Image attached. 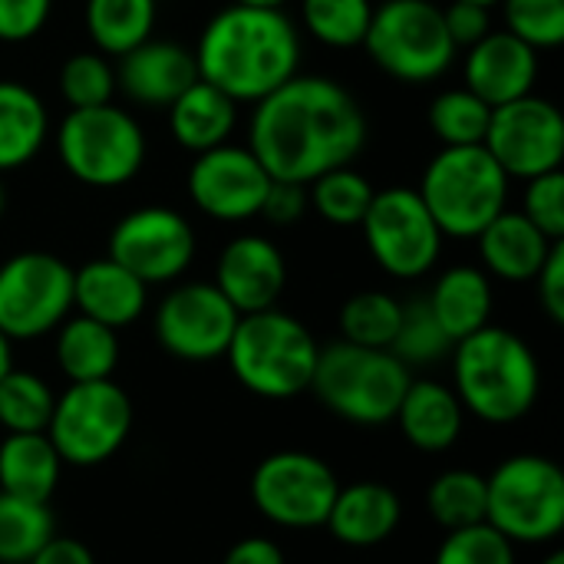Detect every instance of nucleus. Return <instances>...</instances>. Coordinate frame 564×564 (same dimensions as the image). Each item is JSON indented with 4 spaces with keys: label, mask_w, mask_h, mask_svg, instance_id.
Returning <instances> with one entry per match:
<instances>
[{
    "label": "nucleus",
    "mask_w": 564,
    "mask_h": 564,
    "mask_svg": "<svg viewBox=\"0 0 564 564\" xmlns=\"http://www.w3.org/2000/svg\"><path fill=\"white\" fill-rule=\"evenodd\" d=\"M238 122V102L205 79H195L169 106V129L182 149L192 155L225 145Z\"/></svg>",
    "instance_id": "a878e982"
},
{
    "label": "nucleus",
    "mask_w": 564,
    "mask_h": 564,
    "mask_svg": "<svg viewBox=\"0 0 564 564\" xmlns=\"http://www.w3.org/2000/svg\"><path fill=\"white\" fill-rule=\"evenodd\" d=\"M426 304L446 337L459 344L492 321V281L476 264H456L436 278Z\"/></svg>",
    "instance_id": "393cba45"
},
{
    "label": "nucleus",
    "mask_w": 564,
    "mask_h": 564,
    "mask_svg": "<svg viewBox=\"0 0 564 564\" xmlns=\"http://www.w3.org/2000/svg\"><path fill=\"white\" fill-rule=\"evenodd\" d=\"M221 564H288L284 562V552L274 539H264V535H251V539H241L228 549V555L221 558Z\"/></svg>",
    "instance_id": "de8ad7c7"
},
{
    "label": "nucleus",
    "mask_w": 564,
    "mask_h": 564,
    "mask_svg": "<svg viewBox=\"0 0 564 564\" xmlns=\"http://www.w3.org/2000/svg\"><path fill=\"white\" fill-rule=\"evenodd\" d=\"M403 519V502L387 482H350L340 486L327 516L330 535L347 549H377L383 545Z\"/></svg>",
    "instance_id": "412c9836"
},
{
    "label": "nucleus",
    "mask_w": 564,
    "mask_h": 564,
    "mask_svg": "<svg viewBox=\"0 0 564 564\" xmlns=\"http://www.w3.org/2000/svg\"><path fill=\"white\" fill-rule=\"evenodd\" d=\"M198 79L235 102H261L301 69V33L284 7L231 3L218 10L195 46Z\"/></svg>",
    "instance_id": "f03ea898"
},
{
    "label": "nucleus",
    "mask_w": 564,
    "mask_h": 564,
    "mask_svg": "<svg viewBox=\"0 0 564 564\" xmlns=\"http://www.w3.org/2000/svg\"><path fill=\"white\" fill-rule=\"evenodd\" d=\"M492 106L473 89H446L430 106V129L443 145H482Z\"/></svg>",
    "instance_id": "e433bc0d"
},
{
    "label": "nucleus",
    "mask_w": 564,
    "mask_h": 564,
    "mask_svg": "<svg viewBox=\"0 0 564 564\" xmlns=\"http://www.w3.org/2000/svg\"><path fill=\"white\" fill-rule=\"evenodd\" d=\"M542 564H564V552H552V555H545V562Z\"/></svg>",
    "instance_id": "603ef678"
},
{
    "label": "nucleus",
    "mask_w": 564,
    "mask_h": 564,
    "mask_svg": "<svg viewBox=\"0 0 564 564\" xmlns=\"http://www.w3.org/2000/svg\"><path fill=\"white\" fill-rule=\"evenodd\" d=\"M479 258H482V271L492 278H502L509 284H525L535 281V274L542 271L549 251H552V238L542 235L522 212H502L496 215L482 231H479Z\"/></svg>",
    "instance_id": "b1692460"
},
{
    "label": "nucleus",
    "mask_w": 564,
    "mask_h": 564,
    "mask_svg": "<svg viewBox=\"0 0 564 564\" xmlns=\"http://www.w3.org/2000/svg\"><path fill=\"white\" fill-rule=\"evenodd\" d=\"M155 0H86V33L99 53L122 56L152 40Z\"/></svg>",
    "instance_id": "c756f323"
},
{
    "label": "nucleus",
    "mask_w": 564,
    "mask_h": 564,
    "mask_svg": "<svg viewBox=\"0 0 564 564\" xmlns=\"http://www.w3.org/2000/svg\"><path fill=\"white\" fill-rule=\"evenodd\" d=\"M416 192L443 238H479L509 208V175L486 145H443L423 169Z\"/></svg>",
    "instance_id": "39448f33"
},
{
    "label": "nucleus",
    "mask_w": 564,
    "mask_h": 564,
    "mask_svg": "<svg viewBox=\"0 0 564 564\" xmlns=\"http://www.w3.org/2000/svg\"><path fill=\"white\" fill-rule=\"evenodd\" d=\"M63 169L89 188H119L145 165V132L119 106L69 109L56 129Z\"/></svg>",
    "instance_id": "1a4fd4ad"
},
{
    "label": "nucleus",
    "mask_w": 564,
    "mask_h": 564,
    "mask_svg": "<svg viewBox=\"0 0 564 564\" xmlns=\"http://www.w3.org/2000/svg\"><path fill=\"white\" fill-rule=\"evenodd\" d=\"M212 284L238 314H258L278 307V297L288 284V264L274 241L261 235H241L221 248Z\"/></svg>",
    "instance_id": "a211bd4d"
},
{
    "label": "nucleus",
    "mask_w": 564,
    "mask_h": 564,
    "mask_svg": "<svg viewBox=\"0 0 564 564\" xmlns=\"http://www.w3.org/2000/svg\"><path fill=\"white\" fill-rule=\"evenodd\" d=\"M367 142V116L357 96L327 76H291L254 102L248 149L274 182L311 185L317 175L350 165Z\"/></svg>",
    "instance_id": "f257e3e1"
},
{
    "label": "nucleus",
    "mask_w": 564,
    "mask_h": 564,
    "mask_svg": "<svg viewBox=\"0 0 564 564\" xmlns=\"http://www.w3.org/2000/svg\"><path fill=\"white\" fill-rule=\"evenodd\" d=\"M522 215L552 241H564V175L562 169L525 182Z\"/></svg>",
    "instance_id": "79ce46f5"
},
{
    "label": "nucleus",
    "mask_w": 564,
    "mask_h": 564,
    "mask_svg": "<svg viewBox=\"0 0 564 564\" xmlns=\"http://www.w3.org/2000/svg\"><path fill=\"white\" fill-rule=\"evenodd\" d=\"M466 89H473L482 102L506 106L532 93L539 79V50L512 36L509 30H489L466 53Z\"/></svg>",
    "instance_id": "6ab92c4d"
},
{
    "label": "nucleus",
    "mask_w": 564,
    "mask_h": 564,
    "mask_svg": "<svg viewBox=\"0 0 564 564\" xmlns=\"http://www.w3.org/2000/svg\"><path fill=\"white\" fill-rule=\"evenodd\" d=\"M443 20H446V30L453 36L456 50L479 43L492 30L489 7H479V3H469V0H453L449 7H443Z\"/></svg>",
    "instance_id": "c03bdc74"
},
{
    "label": "nucleus",
    "mask_w": 564,
    "mask_h": 564,
    "mask_svg": "<svg viewBox=\"0 0 564 564\" xmlns=\"http://www.w3.org/2000/svg\"><path fill=\"white\" fill-rule=\"evenodd\" d=\"M198 79L195 56L182 43L145 40L135 50L122 53L116 83L122 93L149 109H169L175 96H182Z\"/></svg>",
    "instance_id": "aec40b11"
},
{
    "label": "nucleus",
    "mask_w": 564,
    "mask_h": 564,
    "mask_svg": "<svg viewBox=\"0 0 564 564\" xmlns=\"http://www.w3.org/2000/svg\"><path fill=\"white\" fill-rule=\"evenodd\" d=\"M340 482L334 469L304 449H281L264 456L251 473V502L278 529L311 532L324 529Z\"/></svg>",
    "instance_id": "9b49d317"
},
{
    "label": "nucleus",
    "mask_w": 564,
    "mask_h": 564,
    "mask_svg": "<svg viewBox=\"0 0 564 564\" xmlns=\"http://www.w3.org/2000/svg\"><path fill=\"white\" fill-rule=\"evenodd\" d=\"M3 208H7V188H3V182H0V215H3Z\"/></svg>",
    "instance_id": "864d4df0"
},
{
    "label": "nucleus",
    "mask_w": 564,
    "mask_h": 564,
    "mask_svg": "<svg viewBox=\"0 0 564 564\" xmlns=\"http://www.w3.org/2000/svg\"><path fill=\"white\" fill-rule=\"evenodd\" d=\"M56 367L69 383L109 380L119 367V330L83 314L66 317L56 330Z\"/></svg>",
    "instance_id": "c85d7f7f"
},
{
    "label": "nucleus",
    "mask_w": 564,
    "mask_h": 564,
    "mask_svg": "<svg viewBox=\"0 0 564 564\" xmlns=\"http://www.w3.org/2000/svg\"><path fill=\"white\" fill-rule=\"evenodd\" d=\"M53 535L50 502L0 492V564H26Z\"/></svg>",
    "instance_id": "7c9ffc66"
},
{
    "label": "nucleus",
    "mask_w": 564,
    "mask_h": 564,
    "mask_svg": "<svg viewBox=\"0 0 564 564\" xmlns=\"http://www.w3.org/2000/svg\"><path fill=\"white\" fill-rule=\"evenodd\" d=\"M486 522L512 545H549L564 532V473L539 453L502 459L486 476Z\"/></svg>",
    "instance_id": "0eeeda50"
},
{
    "label": "nucleus",
    "mask_w": 564,
    "mask_h": 564,
    "mask_svg": "<svg viewBox=\"0 0 564 564\" xmlns=\"http://www.w3.org/2000/svg\"><path fill=\"white\" fill-rule=\"evenodd\" d=\"M393 423L400 426V433L413 449L436 456L459 443L466 426V410L449 383L410 380Z\"/></svg>",
    "instance_id": "5701e85b"
},
{
    "label": "nucleus",
    "mask_w": 564,
    "mask_h": 564,
    "mask_svg": "<svg viewBox=\"0 0 564 564\" xmlns=\"http://www.w3.org/2000/svg\"><path fill=\"white\" fill-rule=\"evenodd\" d=\"M321 344L291 314L268 307L241 314L225 350L235 380L261 400H294L311 390Z\"/></svg>",
    "instance_id": "20e7f679"
},
{
    "label": "nucleus",
    "mask_w": 564,
    "mask_h": 564,
    "mask_svg": "<svg viewBox=\"0 0 564 564\" xmlns=\"http://www.w3.org/2000/svg\"><path fill=\"white\" fill-rule=\"evenodd\" d=\"M63 476V459L46 433L0 436V492L50 502Z\"/></svg>",
    "instance_id": "bb28decb"
},
{
    "label": "nucleus",
    "mask_w": 564,
    "mask_h": 564,
    "mask_svg": "<svg viewBox=\"0 0 564 564\" xmlns=\"http://www.w3.org/2000/svg\"><path fill=\"white\" fill-rule=\"evenodd\" d=\"M53 0H0V43H26L50 20Z\"/></svg>",
    "instance_id": "37998d69"
},
{
    "label": "nucleus",
    "mask_w": 564,
    "mask_h": 564,
    "mask_svg": "<svg viewBox=\"0 0 564 564\" xmlns=\"http://www.w3.org/2000/svg\"><path fill=\"white\" fill-rule=\"evenodd\" d=\"M373 17L370 0H301L304 30L334 50L360 46Z\"/></svg>",
    "instance_id": "c9c22d12"
},
{
    "label": "nucleus",
    "mask_w": 564,
    "mask_h": 564,
    "mask_svg": "<svg viewBox=\"0 0 564 564\" xmlns=\"http://www.w3.org/2000/svg\"><path fill=\"white\" fill-rule=\"evenodd\" d=\"M132 433V400L109 380L69 383L56 393L46 436L59 453L63 466L93 469L109 463Z\"/></svg>",
    "instance_id": "9d476101"
},
{
    "label": "nucleus",
    "mask_w": 564,
    "mask_h": 564,
    "mask_svg": "<svg viewBox=\"0 0 564 564\" xmlns=\"http://www.w3.org/2000/svg\"><path fill=\"white\" fill-rule=\"evenodd\" d=\"M453 390L466 410L492 426L525 420L542 393V367L532 347L496 324L463 337L453 347Z\"/></svg>",
    "instance_id": "7ed1b4c3"
},
{
    "label": "nucleus",
    "mask_w": 564,
    "mask_h": 564,
    "mask_svg": "<svg viewBox=\"0 0 564 564\" xmlns=\"http://www.w3.org/2000/svg\"><path fill=\"white\" fill-rule=\"evenodd\" d=\"M307 212V185H294V182H271L264 205H261V218H268L271 225H294L301 221Z\"/></svg>",
    "instance_id": "a18cd8bd"
},
{
    "label": "nucleus",
    "mask_w": 564,
    "mask_h": 564,
    "mask_svg": "<svg viewBox=\"0 0 564 564\" xmlns=\"http://www.w3.org/2000/svg\"><path fill=\"white\" fill-rule=\"evenodd\" d=\"M73 311V268L50 251H20L0 264V334L36 340Z\"/></svg>",
    "instance_id": "f8f14e48"
},
{
    "label": "nucleus",
    "mask_w": 564,
    "mask_h": 564,
    "mask_svg": "<svg viewBox=\"0 0 564 564\" xmlns=\"http://www.w3.org/2000/svg\"><path fill=\"white\" fill-rule=\"evenodd\" d=\"M13 367V344L0 334V377Z\"/></svg>",
    "instance_id": "8fccbe9b"
},
{
    "label": "nucleus",
    "mask_w": 564,
    "mask_h": 564,
    "mask_svg": "<svg viewBox=\"0 0 564 564\" xmlns=\"http://www.w3.org/2000/svg\"><path fill=\"white\" fill-rule=\"evenodd\" d=\"M539 284V301L552 324H564V241H555L542 271L535 274Z\"/></svg>",
    "instance_id": "49530a36"
},
{
    "label": "nucleus",
    "mask_w": 564,
    "mask_h": 564,
    "mask_svg": "<svg viewBox=\"0 0 564 564\" xmlns=\"http://www.w3.org/2000/svg\"><path fill=\"white\" fill-rule=\"evenodd\" d=\"M238 317L241 314L212 281H188L162 297L152 327L169 357L185 364H212L225 357Z\"/></svg>",
    "instance_id": "4468645a"
},
{
    "label": "nucleus",
    "mask_w": 564,
    "mask_h": 564,
    "mask_svg": "<svg viewBox=\"0 0 564 564\" xmlns=\"http://www.w3.org/2000/svg\"><path fill=\"white\" fill-rule=\"evenodd\" d=\"M26 564H96V555L79 539L53 535Z\"/></svg>",
    "instance_id": "09e8293b"
},
{
    "label": "nucleus",
    "mask_w": 564,
    "mask_h": 564,
    "mask_svg": "<svg viewBox=\"0 0 564 564\" xmlns=\"http://www.w3.org/2000/svg\"><path fill=\"white\" fill-rule=\"evenodd\" d=\"M426 512L446 532L486 522V476L473 469H446L426 489Z\"/></svg>",
    "instance_id": "2f4dec72"
},
{
    "label": "nucleus",
    "mask_w": 564,
    "mask_h": 564,
    "mask_svg": "<svg viewBox=\"0 0 564 564\" xmlns=\"http://www.w3.org/2000/svg\"><path fill=\"white\" fill-rule=\"evenodd\" d=\"M109 258L145 288L169 284L195 261V228L165 205H145L119 218L109 231Z\"/></svg>",
    "instance_id": "dca6fc26"
},
{
    "label": "nucleus",
    "mask_w": 564,
    "mask_h": 564,
    "mask_svg": "<svg viewBox=\"0 0 564 564\" xmlns=\"http://www.w3.org/2000/svg\"><path fill=\"white\" fill-rule=\"evenodd\" d=\"M271 182L274 178L248 145L225 142L195 155L188 169V198L202 215L238 225L258 218Z\"/></svg>",
    "instance_id": "f3484780"
},
{
    "label": "nucleus",
    "mask_w": 564,
    "mask_h": 564,
    "mask_svg": "<svg viewBox=\"0 0 564 564\" xmlns=\"http://www.w3.org/2000/svg\"><path fill=\"white\" fill-rule=\"evenodd\" d=\"M235 3H245V7H284L288 0H235Z\"/></svg>",
    "instance_id": "3c124183"
},
{
    "label": "nucleus",
    "mask_w": 564,
    "mask_h": 564,
    "mask_svg": "<svg viewBox=\"0 0 564 564\" xmlns=\"http://www.w3.org/2000/svg\"><path fill=\"white\" fill-rule=\"evenodd\" d=\"M469 3H479V7H489V10H492V7H496L499 0H469Z\"/></svg>",
    "instance_id": "5fc2aeb1"
},
{
    "label": "nucleus",
    "mask_w": 564,
    "mask_h": 564,
    "mask_svg": "<svg viewBox=\"0 0 564 564\" xmlns=\"http://www.w3.org/2000/svg\"><path fill=\"white\" fill-rule=\"evenodd\" d=\"M364 241L373 261L400 281H413L433 271L443 254V231L426 212L416 188H380L360 221Z\"/></svg>",
    "instance_id": "ddd939ff"
},
{
    "label": "nucleus",
    "mask_w": 564,
    "mask_h": 564,
    "mask_svg": "<svg viewBox=\"0 0 564 564\" xmlns=\"http://www.w3.org/2000/svg\"><path fill=\"white\" fill-rule=\"evenodd\" d=\"M433 564H519L516 545L489 522L446 532Z\"/></svg>",
    "instance_id": "ea45409f"
},
{
    "label": "nucleus",
    "mask_w": 564,
    "mask_h": 564,
    "mask_svg": "<svg viewBox=\"0 0 564 564\" xmlns=\"http://www.w3.org/2000/svg\"><path fill=\"white\" fill-rule=\"evenodd\" d=\"M56 393L53 387L30 373L10 367L0 377V430L3 433H46L53 416Z\"/></svg>",
    "instance_id": "f704fd0d"
},
{
    "label": "nucleus",
    "mask_w": 564,
    "mask_h": 564,
    "mask_svg": "<svg viewBox=\"0 0 564 564\" xmlns=\"http://www.w3.org/2000/svg\"><path fill=\"white\" fill-rule=\"evenodd\" d=\"M46 135L50 112L43 99L17 79H0V175L30 165Z\"/></svg>",
    "instance_id": "cd10ccee"
},
{
    "label": "nucleus",
    "mask_w": 564,
    "mask_h": 564,
    "mask_svg": "<svg viewBox=\"0 0 564 564\" xmlns=\"http://www.w3.org/2000/svg\"><path fill=\"white\" fill-rule=\"evenodd\" d=\"M482 145L509 178H535L562 169L564 116L552 99L522 96L496 106Z\"/></svg>",
    "instance_id": "2eb2a0df"
},
{
    "label": "nucleus",
    "mask_w": 564,
    "mask_h": 564,
    "mask_svg": "<svg viewBox=\"0 0 564 564\" xmlns=\"http://www.w3.org/2000/svg\"><path fill=\"white\" fill-rule=\"evenodd\" d=\"M145 304L149 288L109 254L86 261L79 271H73V307L89 321L122 330L142 317Z\"/></svg>",
    "instance_id": "4be33fe9"
},
{
    "label": "nucleus",
    "mask_w": 564,
    "mask_h": 564,
    "mask_svg": "<svg viewBox=\"0 0 564 564\" xmlns=\"http://www.w3.org/2000/svg\"><path fill=\"white\" fill-rule=\"evenodd\" d=\"M373 185L367 175H360L350 165L330 169L324 175H317L307 188V205L330 225L337 228H354L364 221L370 202H373Z\"/></svg>",
    "instance_id": "473e14b6"
},
{
    "label": "nucleus",
    "mask_w": 564,
    "mask_h": 564,
    "mask_svg": "<svg viewBox=\"0 0 564 564\" xmlns=\"http://www.w3.org/2000/svg\"><path fill=\"white\" fill-rule=\"evenodd\" d=\"M360 46L390 79L413 86L440 79L456 59L443 7L433 0H383Z\"/></svg>",
    "instance_id": "6e6552de"
},
{
    "label": "nucleus",
    "mask_w": 564,
    "mask_h": 564,
    "mask_svg": "<svg viewBox=\"0 0 564 564\" xmlns=\"http://www.w3.org/2000/svg\"><path fill=\"white\" fill-rule=\"evenodd\" d=\"M453 340L446 337V330L440 327V321L433 317L426 301H413L403 304V317H400V330L390 344V354L397 360H403L410 370L413 367H430L440 364L453 354Z\"/></svg>",
    "instance_id": "4c0bfd02"
},
{
    "label": "nucleus",
    "mask_w": 564,
    "mask_h": 564,
    "mask_svg": "<svg viewBox=\"0 0 564 564\" xmlns=\"http://www.w3.org/2000/svg\"><path fill=\"white\" fill-rule=\"evenodd\" d=\"M506 30L532 50H555L564 40V0H499Z\"/></svg>",
    "instance_id": "a19ab883"
},
{
    "label": "nucleus",
    "mask_w": 564,
    "mask_h": 564,
    "mask_svg": "<svg viewBox=\"0 0 564 564\" xmlns=\"http://www.w3.org/2000/svg\"><path fill=\"white\" fill-rule=\"evenodd\" d=\"M403 304L387 291H360L344 301L340 307V340L370 347V350H390L397 330H400Z\"/></svg>",
    "instance_id": "72a5a7b5"
},
{
    "label": "nucleus",
    "mask_w": 564,
    "mask_h": 564,
    "mask_svg": "<svg viewBox=\"0 0 564 564\" xmlns=\"http://www.w3.org/2000/svg\"><path fill=\"white\" fill-rule=\"evenodd\" d=\"M413 370L390 350H370L347 340L321 347L311 377V393L354 426L393 423Z\"/></svg>",
    "instance_id": "423d86ee"
},
{
    "label": "nucleus",
    "mask_w": 564,
    "mask_h": 564,
    "mask_svg": "<svg viewBox=\"0 0 564 564\" xmlns=\"http://www.w3.org/2000/svg\"><path fill=\"white\" fill-rule=\"evenodd\" d=\"M116 93V69L102 53H73L59 66V96L69 109H89L112 102Z\"/></svg>",
    "instance_id": "58836bf2"
}]
</instances>
